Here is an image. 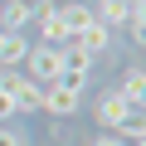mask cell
I'll list each match as a JSON object with an SVG mask.
<instances>
[{"instance_id": "6da1fadb", "label": "cell", "mask_w": 146, "mask_h": 146, "mask_svg": "<svg viewBox=\"0 0 146 146\" xmlns=\"http://www.w3.org/2000/svg\"><path fill=\"white\" fill-rule=\"evenodd\" d=\"M0 88H5L10 98H15V107L20 112H39V102H44V83H34V78H20V73H0Z\"/></svg>"}, {"instance_id": "7a4b0ae2", "label": "cell", "mask_w": 146, "mask_h": 146, "mask_svg": "<svg viewBox=\"0 0 146 146\" xmlns=\"http://www.w3.org/2000/svg\"><path fill=\"white\" fill-rule=\"evenodd\" d=\"M25 78H34V83H54L58 78V44H29V54H25Z\"/></svg>"}, {"instance_id": "3957f363", "label": "cell", "mask_w": 146, "mask_h": 146, "mask_svg": "<svg viewBox=\"0 0 146 146\" xmlns=\"http://www.w3.org/2000/svg\"><path fill=\"white\" fill-rule=\"evenodd\" d=\"M78 102H83V93H68V88H58V83H44L39 112H49V117H73V112H78Z\"/></svg>"}, {"instance_id": "277c9868", "label": "cell", "mask_w": 146, "mask_h": 146, "mask_svg": "<svg viewBox=\"0 0 146 146\" xmlns=\"http://www.w3.org/2000/svg\"><path fill=\"white\" fill-rule=\"evenodd\" d=\"M34 25H39L44 44H68V34H63V15H58V5H54V0H44V5L34 10Z\"/></svg>"}, {"instance_id": "5b68a950", "label": "cell", "mask_w": 146, "mask_h": 146, "mask_svg": "<svg viewBox=\"0 0 146 146\" xmlns=\"http://www.w3.org/2000/svg\"><path fill=\"white\" fill-rule=\"evenodd\" d=\"M68 44H78V49H83V54H88V58H98V54H107V49H112V29H107V25H98V20H93V25H88V29H78V34H73V39H68Z\"/></svg>"}, {"instance_id": "8992f818", "label": "cell", "mask_w": 146, "mask_h": 146, "mask_svg": "<svg viewBox=\"0 0 146 146\" xmlns=\"http://www.w3.org/2000/svg\"><path fill=\"white\" fill-rule=\"evenodd\" d=\"M131 107H136V102H127L122 93H102V98L93 102V117H98V127H117Z\"/></svg>"}, {"instance_id": "52a82bcc", "label": "cell", "mask_w": 146, "mask_h": 146, "mask_svg": "<svg viewBox=\"0 0 146 146\" xmlns=\"http://www.w3.org/2000/svg\"><path fill=\"white\" fill-rule=\"evenodd\" d=\"M25 25H34V5L29 0H5V5H0V29L25 34Z\"/></svg>"}, {"instance_id": "ba28073f", "label": "cell", "mask_w": 146, "mask_h": 146, "mask_svg": "<svg viewBox=\"0 0 146 146\" xmlns=\"http://www.w3.org/2000/svg\"><path fill=\"white\" fill-rule=\"evenodd\" d=\"M136 5H141V0H102L93 15H98V25H107V29H122V25L131 20V10H136Z\"/></svg>"}, {"instance_id": "9c48e42d", "label": "cell", "mask_w": 146, "mask_h": 146, "mask_svg": "<svg viewBox=\"0 0 146 146\" xmlns=\"http://www.w3.org/2000/svg\"><path fill=\"white\" fill-rule=\"evenodd\" d=\"M58 15H63V34H68V39L78 34V29H88V25L98 20V15L83 5V0H68V5H58Z\"/></svg>"}, {"instance_id": "30bf717a", "label": "cell", "mask_w": 146, "mask_h": 146, "mask_svg": "<svg viewBox=\"0 0 146 146\" xmlns=\"http://www.w3.org/2000/svg\"><path fill=\"white\" fill-rule=\"evenodd\" d=\"M25 54H29L25 34H10V29H0V68H15V63H25Z\"/></svg>"}, {"instance_id": "8fae6325", "label": "cell", "mask_w": 146, "mask_h": 146, "mask_svg": "<svg viewBox=\"0 0 146 146\" xmlns=\"http://www.w3.org/2000/svg\"><path fill=\"white\" fill-rule=\"evenodd\" d=\"M117 136H122V141H146V117H141V102H136V107L117 122Z\"/></svg>"}, {"instance_id": "7c38bea8", "label": "cell", "mask_w": 146, "mask_h": 146, "mask_svg": "<svg viewBox=\"0 0 146 146\" xmlns=\"http://www.w3.org/2000/svg\"><path fill=\"white\" fill-rule=\"evenodd\" d=\"M117 93H122L127 102H141V98H146V73H141V68H127V73H122V88H117Z\"/></svg>"}, {"instance_id": "4fadbf2b", "label": "cell", "mask_w": 146, "mask_h": 146, "mask_svg": "<svg viewBox=\"0 0 146 146\" xmlns=\"http://www.w3.org/2000/svg\"><path fill=\"white\" fill-rule=\"evenodd\" d=\"M15 112H20V107H15V98H10V93H5V88H0V122H10V117H15Z\"/></svg>"}, {"instance_id": "5bb4252c", "label": "cell", "mask_w": 146, "mask_h": 146, "mask_svg": "<svg viewBox=\"0 0 146 146\" xmlns=\"http://www.w3.org/2000/svg\"><path fill=\"white\" fill-rule=\"evenodd\" d=\"M0 146H25V136H20L15 127H0Z\"/></svg>"}, {"instance_id": "9a60e30c", "label": "cell", "mask_w": 146, "mask_h": 146, "mask_svg": "<svg viewBox=\"0 0 146 146\" xmlns=\"http://www.w3.org/2000/svg\"><path fill=\"white\" fill-rule=\"evenodd\" d=\"M88 146H131V141H122V136H93Z\"/></svg>"}, {"instance_id": "2e32d148", "label": "cell", "mask_w": 146, "mask_h": 146, "mask_svg": "<svg viewBox=\"0 0 146 146\" xmlns=\"http://www.w3.org/2000/svg\"><path fill=\"white\" fill-rule=\"evenodd\" d=\"M54 5H68V0H54Z\"/></svg>"}]
</instances>
